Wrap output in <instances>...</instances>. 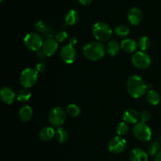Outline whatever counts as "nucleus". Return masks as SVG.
<instances>
[{
  "mask_svg": "<svg viewBox=\"0 0 161 161\" xmlns=\"http://www.w3.org/2000/svg\"><path fill=\"white\" fill-rule=\"evenodd\" d=\"M147 85L142 77L133 75L129 77L127 82V91L134 98H141L146 94Z\"/></svg>",
  "mask_w": 161,
  "mask_h": 161,
  "instance_id": "1",
  "label": "nucleus"
},
{
  "mask_svg": "<svg viewBox=\"0 0 161 161\" xmlns=\"http://www.w3.org/2000/svg\"><path fill=\"white\" fill-rule=\"evenodd\" d=\"M105 53L106 47L98 41L89 42L83 47V56L89 61H99L104 58Z\"/></svg>",
  "mask_w": 161,
  "mask_h": 161,
  "instance_id": "2",
  "label": "nucleus"
},
{
  "mask_svg": "<svg viewBox=\"0 0 161 161\" xmlns=\"http://www.w3.org/2000/svg\"><path fill=\"white\" fill-rule=\"evenodd\" d=\"M92 33L97 41L105 42L111 39L113 36V29L105 22L97 21L93 26Z\"/></svg>",
  "mask_w": 161,
  "mask_h": 161,
  "instance_id": "3",
  "label": "nucleus"
},
{
  "mask_svg": "<svg viewBox=\"0 0 161 161\" xmlns=\"http://www.w3.org/2000/svg\"><path fill=\"white\" fill-rule=\"evenodd\" d=\"M133 134L136 139L143 142L150 141L153 135L152 130L149 127V125L146 123L142 122V121L138 122L134 125Z\"/></svg>",
  "mask_w": 161,
  "mask_h": 161,
  "instance_id": "4",
  "label": "nucleus"
},
{
  "mask_svg": "<svg viewBox=\"0 0 161 161\" xmlns=\"http://www.w3.org/2000/svg\"><path fill=\"white\" fill-rule=\"evenodd\" d=\"M39 78V72L36 69L27 68L24 69L20 75V83L24 88L32 87L37 82Z\"/></svg>",
  "mask_w": 161,
  "mask_h": 161,
  "instance_id": "5",
  "label": "nucleus"
},
{
  "mask_svg": "<svg viewBox=\"0 0 161 161\" xmlns=\"http://www.w3.org/2000/svg\"><path fill=\"white\" fill-rule=\"evenodd\" d=\"M43 42L42 37L37 32L28 33L24 39V43L25 47L29 50L35 52L42 50Z\"/></svg>",
  "mask_w": 161,
  "mask_h": 161,
  "instance_id": "6",
  "label": "nucleus"
},
{
  "mask_svg": "<svg viewBox=\"0 0 161 161\" xmlns=\"http://www.w3.org/2000/svg\"><path fill=\"white\" fill-rule=\"evenodd\" d=\"M131 62L135 68L138 69H146L151 65L152 59L146 52L137 51L131 58Z\"/></svg>",
  "mask_w": 161,
  "mask_h": 161,
  "instance_id": "7",
  "label": "nucleus"
},
{
  "mask_svg": "<svg viewBox=\"0 0 161 161\" xmlns=\"http://www.w3.org/2000/svg\"><path fill=\"white\" fill-rule=\"evenodd\" d=\"M66 119V113L61 107L57 106L52 108L49 113V121L53 127H60Z\"/></svg>",
  "mask_w": 161,
  "mask_h": 161,
  "instance_id": "8",
  "label": "nucleus"
},
{
  "mask_svg": "<svg viewBox=\"0 0 161 161\" xmlns=\"http://www.w3.org/2000/svg\"><path fill=\"white\" fill-rule=\"evenodd\" d=\"M127 147V141L122 136L114 137L110 140L108 145V149L110 153L114 154H119L124 152Z\"/></svg>",
  "mask_w": 161,
  "mask_h": 161,
  "instance_id": "9",
  "label": "nucleus"
},
{
  "mask_svg": "<svg viewBox=\"0 0 161 161\" xmlns=\"http://www.w3.org/2000/svg\"><path fill=\"white\" fill-rule=\"evenodd\" d=\"M60 55L64 63L71 64L76 59V50H75L74 46L66 44L61 47Z\"/></svg>",
  "mask_w": 161,
  "mask_h": 161,
  "instance_id": "10",
  "label": "nucleus"
},
{
  "mask_svg": "<svg viewBox=\"0 0 161 161\" xmlns=\"http://www.w3.org/2000/svg\"><path fill=\"white\" fill-rule=\"evenodd\" d=\"M58 49V42L53 38L46 39L42 45V50L47 57H52L57 53Z\"/></svg>",
  "mask_w": 161,
  "mask_h": 161,
  "instance_id": "11",
  "label": "nucleus"
},
{
  "mask_svg": "<svg viewBox=\"0 0 161 161\" xmlns=\"http://www.w3.org/2000/svg\"><path fill=\"white\" fill-rule=\"evenodd\" d=\"M143 14L138 7H132L127 12V20L132 25H138L142 20Z\"/></svg>",
  "mask_w": 161,
  "mask_h": 161,
  "instance_id": "12",
  "label": "nucleus"
},
{
  "mask_svg": "<svg viewBox=\"0 0 161 161\" xmlns=\"http://www.w3.org/2000/svg\"><path fill=\"white\" fill-rule=\"evenodd\" d=\"M0 97L5 104L11 105L12 103H14L15 98H17V95L12 88L9 87V86H3L0 91Z\"/></svg>",
  "mask_w": 161,
  "mask_h": 161,
  "instance_id": "13",
  "label": "nucleus"
},
{
  "mask_svg": "<svg viewBox=\"0 0 161 161\" xmlns=\"http://www.w3.org/2000/svg\"><path fill=\"white\" fill-rule=\"evenodd\" d=\"M130 161H148L149 154L142 148H135L130 152Z\"/></svg>",
  "mask_w": 161,
  "mask_h": 161,
  "instance_id": "14",
  "label": "nucleus"
},
{
  "mask_svg": "<svg viewBox=\"0 0 161 161\" xmlns=\"http://www.w3.org/2000/svg\"><path fill=\"white\" fill-rule=\"evenodd\" d=\"M138 47V42L135 39L130 38H126L120 42L121 50L127 53H132L135 52Z\"/></svg>",
  "mask_w": 161,
  "mask_h": 161,
  "instance_id": "15",
  "label": "nucleus"
},
{
  "mask_svg": "<svg viewBox=\"0 0 161 161\" xmlns=\"http://www.w3.org/2000/svg\"><path fill=\"white\" fill-rule=\"evenodd\" d=\"M139 119L140 116L138 113L133 108H128L124 111L123 114V119L128 124H136Z\"/></svg>",
  "mask_w": 161,
  "mask_h": 161,
  "instance_id": "16",
  "label": "nucleus"
},
{
  "mask_svg": "<svg viewBox=\"0 0 161 161\" xmlns=\"http://www.w3.org/2000/svg\"><path fill=\"white\" fill-rule=\"evenodd\" d=\"M56 130L51 127H45L41 129L39 133V138L42 142H49L55 138Z\"/></svg>",
  "mask_w": 161,
  "mask_h": 161,
  "instance_id": "17",
  "label": "nucleus"
},
{
  "mask_svg": "<svg viewBox=\"0 0 161 161\" xmlns=\"http://www.w3.org/2000/svg\"><path fill=\"white\" fill-rule=\"evenodd\" d=\"M19 118L22 122H28L31 120L33 116V109L29 105H25L19 110Z\"/></svg>",
  "mask_w": 161,
  "mask_h": 161,
  "instance_id": "18",
  "label": "nucleus"
},
{
  "mask_svg": "<svg viewBox=\"0 0 161 161\" xmlns=\"http://www.w3.org/2000/svg\"><path fill=\"white\" fill-rule=\"evenodd\" d=\"M120 48V44L115 39H112L108 42L106 45V52L109 56L115 57L118 54Z\"/></svg>",
  "mask_w": 161,
  "mask_h": 161,
  "instance_id": "19",
  "label": "nucleus"
},
{
  "mask_svg": "<svg viewBox=\"0 0 161 161\" xmlns=\"http://www.w3.org/2000/svg\"><path fill=\"white\" fill-rule=\"evenodd\" d=\"M80 15L75 9H69L64 17V22L68 25H75L79 21Z\"/></svg>",
  "mask_w": 161,
  "mask_h": 161,
  "instance_id": "20",
  "label": "nucleus"
},
{
  "mask_svg": "<svg viewBox=\"0 0 161 161\" xmlns=\"http://www.w3.org/2000/svg\"><path fill=\"white\" fill-rule=\"evenodd\" d=\"M146 99L149 105H157L160 103V96L157 91L151 89L146 93Z\"/></svg>",
  "mask_w": 161,
  "mask_h": 161,
  "instance_id": "21",
  "label": "nucleus"
},
{
  "mask_svg": "<svg viewBox=\"0 0 161 161\" xmlns=\"http://www.w3.org/2000/svg\"><path fill=\"white\" fill-rule=\"evenodd\" d=\"M55 138L58 141V142L61 143V144L65 143L68 141V138H69L67 130L63 128L62 127H58L56 132H55Z\"/></svg>",
  "mask_w": 161,
  "mask_h": 161,
  "instance_id": "22",
  "label": "nucleus"
},
{
  "mask_svg": "<svg viewBox=\"0 0 161 161\" xmlns=\"http://www.w3.org/2000/svg\"><path fill=\"white\" fill-rule=\"evenodd\" d=\"M31 97V92L28 88H23L17 94V101L20 102H25L30 100Z\"/></svg>",
  "mask_w": 161,
  "mask_h": 161,
  "instance_id": "23",
  "label": "nucleus"
},
{
  "mask_svg": "<svg viewBox=\"0 0 161 161\" xmlns=\"http://www.w3.org/2000/svg\"><path fill=\"white\" fill-rule=\"evenodd\" d=\"M115 34L120 38H126L130 34V28L125 25H119L115 28Z\"/></svg>",
  "mask_w": 161,
  "mask_h": 161,
  "instance_id": "24",
  "label": "nucleus"
},
{
  "mask_svg": "<svg viewBox=\"0 0 161 161\" xmlns=\"http://www.w3.org/2000/svg\"><path fill=\"white\" fill-rule=\"evenodd\" d=\"M138 45V48L140 49L141 51L146 52V50H148L151 47L152 42H151V39L148 36H142V37L140 38Z\"/></svg>",
  "mask_w": 161,
  "mask_h": 161,
  "instance_id": "25",
  "label": "nucleus"
},
{
  "mask_svg": "<svg viewBox=\"0 0 161 161\" xmlns=\"http://www.w3.org/2000/svg\"><path fill=\"white\" fill-rule=\"evenodd\" d=\"M66 113L72 117H77L81 113V109L80 107L75 104H70L66 108Z\"/></svg>",
  "mask_w": 161,
  "mask_h": 161,
  "instance_id": "26",
  "label": "nucleus"
},
{
  "mask_svg": "<svg viewBox=\"0 0 161 161\" xmlns=\"http://www.w3.org/2000/svg\"><path fill=\"white\" fill-rule=\"evenodd\" d=\"M160 143L157 142L153 141L151 142L149 145H148V154L149 156H152V157H154V156H157V154L160 152Z\"/></svg>",
  "mask_w": 161,
  "mask_h": 161,
  "instance_id": "27",
  "label": "nucleus"
},
{
  "mask_svg": "<svg viewBox=\"0 0 161 161\" xmlns=\"http://www.w3.org/2000/svg\"><path fill=\"white\" fill-rule=\"evenodd\" d=\"M129 131V126L128 124H127L124 121L119 123L117 126V128H116V132H117V135L119 136H124V135H127Z\"/></svg>",
  "mask_w": 161,
  "mask_h": 161,
  "instance_id": "28",
  "label": "nucleus"
},
{
  "mask_svg": "<svg viewBox=\"0 0 161 161\" xmlns=\"http://www.w3.org/2000/svg\"><path fill=\"white\" fill-rule=\"evenodd\" d=\"M47 28H48V26L47 25V24L44 21H42V20H39L35 25V28H36V30L39 33L44 34L46 32V31H47Z\"/></svg>",
  "mask_w": 161,
  "mask_h": 161,
  "instance_id": "29",
  "label": "nucleus"
},
{
  "mask_svg": "<svg viewBox=\"0 0 161 161\" xmlns=\"http://www.w3.org/2000/svg\"><path fill=\"white\" fill-rule=\"evenodd\" d=\"M69 36L65 31H59L55 34V39L58 42H63L68 39Z\"/></svg>",
  "mask_w": 161,
  "mask_h": 161,
  "instance_id": "30",
  "label": "nucleus"
},
{
  "mask_svg": "<svg viewBox=\"0 0 161 161\" xmlns=\"http://www.w3.org/2000/svg\"><path fill=\"white\" fill-rule=\"evenodd\" d=\"M139 116L140 120L144 123H147L151 119V114L148 110H144V111L142 112L139 114Z\"/></svg>",
  "mask_w": 161,
  "mask_h": 161,
  "instance_id": "31",
  "label": "nucleus"
},
{
  "mask_svg": "<svg viewBox=\"0 0 161 161\" xmlns=\"http://www.w3.org/2000/svg\"><path fill=\"white\" fill-rule=\"evenodd\" d=\"M47 69V64L44 61H41L39 63H37L36 65V69L38 72H43Z\"/></svg>",
  "mask_w": 161,
  "mask_h": 161,
  "instance_id": "32",
  "label": "nucleus"
},
{
  "mask_svg": "<svg viewBox=\"0 0 161 161\" xmlns=\"http://www.w3.org/2000/svg\"><path fill=\"white\" fill-rule=\"evenodd\" d=\"M53 34H54V31H53V28L51 27H48L47 31H46V32L43 35L46 36L47 39H50V38H53Z\"/></svg>",
  "mask_w": 161,
  "mask_h": 161,
  "instance_id": "33",
  "label": "nucleus"
},
{
  "mask_svg": "<svg viewBox=\"0 0 161 161\" xmlns=\"http://www.w3.org/2000/svg\"><path fill=\"white\" fill-rule=\"evenodd\" d=\"M36 53H37V57H38V58H39V59L42 60V61H43L44 60H45V58H47V56H46L45 53H44L43 52H42V50H39V51H37V52H36Z\"/></svg>",
  "mask_w": 161,
  "mask_h": 161,
  "instance_id": "34",
  "label": "nucleus"
},
{
  "mask_svg": "<svg viewBox=\"0 0 161 161\" xmlns=\"http://www.w3.org/2000/svg\"><path fill=\"white\" fill-rule=\"evenodd\" d=\"M77 42H78V40H77L76 37H75V36H71L70 38H69V44H70V45L72 46H74L75 45V44L77 43Z\"/></svg>",
  "mask_w": 161,
  "mask_h": 161,
  "instance_id": "35",
  "label": "nucleus"
},
{
  "mask_svg": "<svg viewBox=\"0 0 161 161\" xmlns=\"http://www.w3.org/2000/svg\"><path fill=\"white\" fill-rule=\"evenodd\" d=\"M79 1H80V3L81 4L84 5V6H87V5L91 4L92 0H79Z\"/></svg>",
  "mask_w": 161,
  "mask_h": 161,
  "instance_id": "36",
  "label": "nucleus"
},
{
  "mask_svg": "<svg viewBox=\"0 0 161 161\" xmlns=\"http://www.w3.org/2000/svg\"><path fill=\"white\" fill-rule=\"evenodd\" d=\"M154 161H161V150L157 154V156L155 157V160Z\"/></svg>",
  "mask_w": 161,
  "mask_h": 161,
  "instance_id": "37",
  "label": "nucleus"
},
{
  "mask_svg": "<svg viewBox=\"0 0 161 161\" xmlns=\"http://www.w3.org/2000/svg\"><path fill=\"white\" fill-rule=\"evenodd\" d=\"M160 141L161 142V135H160Z\"/></svg>",
  "mask_w": 161,
  "mask_h": 161,
  "instance_id": "38",
  "label": "nucleus"
},
{
  "mask_svg": "<svg viewBox=\"0 0 161 161\" xmlns=\"http://www.w3.org/2000/svg\"><path fill=\"white\" fill-rule=\"evenodd\" d=\"M0 1H3V0H0Z\"/></svg>",
  "mask_w": 161,
  "mask_h": 161,
  "instance_id": "39",
  "label": "nucleus"
}]
</instances>
